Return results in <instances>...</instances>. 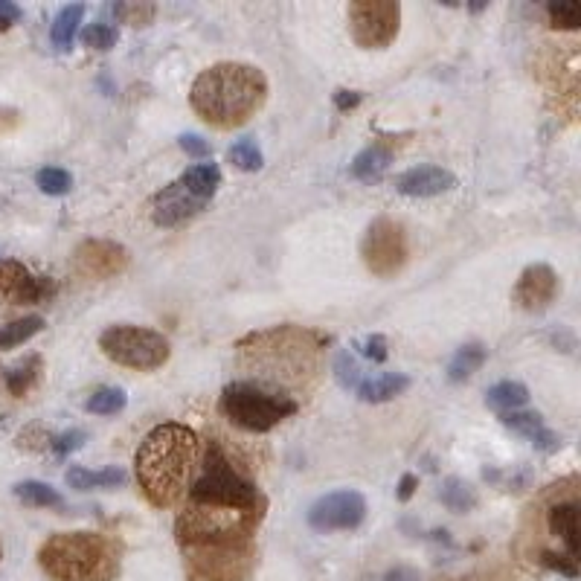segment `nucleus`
Returning a JSON list of instances; mask_svg holds the SVG:
<instances>
[{"label": "nucleus", "mask_w": 581, "mask_h": 581, "mask_svg": "<svg viewBox=\"0 0 581 581\" xmlns=\"http://www.w3.org/2000/svg\"><path fill=\"white\" fill-rule=\"evenodd\" d=\"M198 465H201V442L195 430L175 422L157 425L140 442L134 457L140 491L157 509H169L184 494H189Z\"/></svg>", "instance_id": "nucleus-1"}, {"label": "nucleus", "mask_w": 581, "mask_h": 581, "mask_svg": "<svg viewBox=\"0 0 581 581\" xmlns=\"http://www.w3.org/2000/svg\"><path fill=\"white\" fill-rule=\"evenodd\" d=\"M268 99V79L259 67L242 62H221L207 67L189 91L195 114L213 128H239Z\"/></svg>", "instance_id": "nucleus-2"}, {"label": "nucleus", "mask_w": 581, "mask_h": 581, "mask_svg": "<svg viewBox=\"0 0 581 581\" xmlns=\"http://www.w3.org/2000/svg\"><path fill=\"white\" fill-rule=\"evenodd\" d=\"M38 564L53 581H117L120 550L99 532H59L41 544Z\"/></svg>", "instance_id": "nucleus-3"}, {"label": "nucleus", "mask_w": 581, "mask_h": 581, "mask_svg": "<svg viewBox=\"0 0 581 581\" xmlns=\"http://www.w3.org/2000/svg\"><path fill=\"white\" fill-rule=\"evenodd\" d=\"M265 518V506L233 509L210 503H186L178 515L175 535L184 550H213V547H245Z\"/></svg>", "instance_id": "nucleus-4"}, {"label": "nucleus", "mask_w": 581, "mask_h": 581, "mask_svg": "<svg viewBox=\"0 0 581 581\" xmlns=\"http://www.w3.org/2000/svg\"><path fill=\"white\" fill-rule=\"evenodd\" d=\"M245 343H253V349H245V352H253L259 358V364L265 367L268 381H303V375L317 367V355L323 349V337L314 335V332H306V329H274V332H262V335H250Z\"/></svg>", "instance_id": "nucleus-5"}, {"label": "nucleus", "mask_w": 581, "mask_h": 581, "mask_svg": "<svg viewBox=\"0 0 581 581\" xmlns=\"http://www.w3.org/2000/svg\"><path fill=\"white\" fill-rule=\"evenodd\" d=\"M189 503H210V506H233V509H256L265 506V497L259 489L242 477L227 454L210 445L204 465H198V474L189 486Z\"/></svg>", "instance_id": "nucleus-6"}, {"label": "nucleus", "mask_w": 581, "mask_h": 581, "mask_svg": "<svg viewBox=\"0 0 581 581\" xmlns=\"http://www.w3.org/2000/svg\"><path fill=\"white\" fill-rule=\"evenodd\" d=\"M218 407H221V413L233 425H239L242 430H250V433H268L279 422L291 419L300 410V404L291 396L262 390L259 384H250V381H233V384H227L224 393H221Z\"/></svg>", "instance_id": "nucleus-7"}, {"label": "nucleus", "mask_w": 581, "mask_h": 581, "mask_svg": "<svg viewBox=\"0 0 581 581\" xmlns=\"http://www.w3.org/2000/svg\"><path fill=\"white\" fill-rule=\"evenodd\" d=\"M99 349L105 352L108 361L128 369H140V372L160 369L172 355L169 340L160 332L146 326H128V323L105 329L99 335Z\"/></svg>", "instance_id": "nucleus-8"}, {"label": "nucleus", "mask_w": 581, "mask_h": 581, "mask_svg": "<svg viewBox=\"0 0 581 581\" xmlns=\"http://www.w3.org/2000/svg\"><path fill=\"white\" fill-rule=\"evenodd\" d=\"M349 30L361 50H384L396 41L401 30L398 0H355L346 9Z\"/></svg>", "instance_id": "nucleus-9"}, {"label": "nucleus", "mask_w": 581, "mask_h": 581, "mask_svg": "<svg viewBox=\"0 0 581 581\" xmlns=\"http://www.w3.org/2000/svg\"><path fill=\"white\" fill-rule=\"evenodd\" d=\"M189 581H247L253 573L256 552L245 547H213V550H184Z\"/></svg>", "instance_id": "nucleus-10"}, {"label": "nucleus", "mask_w": 581, "mask_h": 581, "mask_svg": "<svg viewBox=\"0 0 581 581\" xmlns=\"http://www.w3.org/2000/svg\"><path fill=\"white\" fill-rule=\"evenodd\" d=\"M361 256L367 265L369 274L381 276H396L404 262H407V236L404 227L393 221V218H375L364 233L361 242Z\"/></svg>", "instance_id": "nucleus-11"}, {"label": "nucleus", "mask_w": 581, "mask_h": 581, "mask_svg": "<svg viewBox=\"0 0 581 581\" xmlns=\"http://www.w3.org/2000/svg\"><path fill=\"white\" fill-rule=\"evenodd\" d=\"M367 518V500L361 491L343 489L323 494L308 509V526L317 532H349L358 529Z\"/></svg>", "instance_id": "nucleus-12"}, {"label": "nucleus", "mask_w": 581, "mask_h": 581, "mask_svg": "<svg viewBox=\"0 0 581 581\" xmlns=\"http://www.w3.org/2000/svg\"><path fill=\"white\" fill-rule=\"evenodd\" d=\"M0 294L18 306H35L56 297V282L50 276H32L15 259H0Z\"/></svg>", "instance_id": "nucleus-13"}, {"label": "nucleus", "mask_w": 581, "mask_h": 581, "mask_svg": "<svg viewBox=\"0 0 581 581\" xmlns=\"http://www.w3.org/2000/svg\"><path fill=\"white\" fill-rule=\"evenodd\" d=\"M207 204L210 201L192 195L181 181H175V184L163 186L152 198V221L157 227H178V224H184L189 218L204 213Z\"/></svg>", "instance_id": "nucleus-14"}, {"label": "nucleus", "mask_w": 581, "mask_h": 581, "mask_svg": "<svg viewBox=\"0 0 581 581\" xmlns=\"http://www.w3.org/2000/svg\"><path fill=\"white\" fill-rule=\"evenodd\" d=\"M128 268V250L117 242L91 239L76 250V271L88 279H111Z\"/></svg>", "instance_id": "nucleus-15"}, {"label": "nucleus", "mask_w": 581, "mask_h": 581, "mask_svg": "<svg viewBox=\"0 0 581 581\" xmlns=\"http://www.w3.org/2000/svg\"><path fill=\"white\" fill-rule=\"evenodd\" d=\"M555 294H558V274L552 271L550 265L535 262V265H529V268L518 276V285H515V291H512V300H515V306L518 308L529 311V314H535V311L550 308V303L555 300Z\"/></svg>", "instance_id": "nucleus-16"}, {"label": "nucleus", "mask_w": 581, "mask_h": 581, "mask_svg": "<svg viewBox=\"0 0 581 581\" xmlns=\"http://www.w3.org/2000/svg\"><path fill=\"white\" fill-rule=\"evenodd\" d=\"M396 189L407 198H433L457 189V175L442 166H416L398 175Z\"/></svg>", "instance_id": "nucleus-17"}, {"label": "nucleus", "mask_w": 581, "mask_h": 581, "mask_svg": "<svg viewBox=\"0 0 581 581\" xmlns=\"http://www.w3.org/2000/svg\"><path fill=\"white\" fill-rule=\"evenodd\" d=\"M547 526L555 538H561L567 558L579 561V500L570 497V500L552 503L547 512Z\"/></svg>", "instance_id": "nucleus-18"}, {"label": "nucleus", "mask_w": 581, "mask_h": 581, "mask_svg": "<svg viewBox=\"0 0 581 581\" xmlns=\"http://www.w3.org/2000/svg\"><path fill=\"white\" fill-rule=\"evenodd\" d=\"M390 163H393V146L384 143V140H378V143L367 146L364 152L352 160V178H358L364 184H375V181L384 178V172L390 169Z\"/></svg>", "instance_id": "nucleus-19"}, {"label": "nucleus", "mask_w": 581, "mask_h": 581, "mask_svg": "<svg viewBox=\"0 0 581 581\" xmlns=\"http://www.w3.org/2000/svg\"><path fill=\"white\" fill-rule=\"evenodd\" d=\"M407 390H410V378L404 372H381L375 378L361 381V387L355 393L367 404H384V401H393V398L407 393Z\"/></svg>", "instance_id": "nucleus-20"}, {"label": "nucleus", "mask_w": 581, "mask_h": 581, "mask_svg": "<svg viewBox=\"0 0 581 581\" xmlns=\"http://www.w3.org/2000/svg\"><path fill=\"white\" fill-rule=\"evenodd\" d=\"M67 486L76 491H91V489H117V486H125L128 474L123 468L111 465V468H102V471H88V468H79L73 465L67 474H64Z\"/></svg>", "instance_id": "nucleus-21"}, {"label": "nucleus", "mask_w": 581, "mask_h": 581, "mask_svg": "<svg viewBox=\"0 0 581 581\" xmlns=\"http://www.w3.org/2000/svg\"><path fill=\"white\" fill-rule=\"evenodd\" d=\"M85 18V6L82 3H70V6H62L53 27H50V38H53V47L59 53H67L76 41V32H79V24Z\"/></svg>", "instance_id": "nucleus-22"}, {"label": "nucleus", "mask_w": 581, "mask_h": 581, "mask_svg": "<svg viewBox=\"0 0 581 581\" xmlns=\"http://www.w3.org/2000/svg\"><path fill=\"white\" fill-rule=\"evenodd\" d=\"M439 500H442V506H445L448 512H454V515H468V512H474L477 503H480L477 489H474L471 483L459 480V477H448V480L442 483Z\"/></svg>", "instance_id": "nucleus-23"}, {"label": "nucleus", "mask_w": 581, "mask_h": 581, "mask_svg": "<svg viewBox=\"0 0 581 581\" xmlns=\"http://www.w3.org/2000/svg\"><path fill=\"white\" fill-rule=\"evenodd\" d=\"M178 181L192 195H198L204 201H213V195L218 192V186H221V169L215 163H198V166H189Z\"/></svg>", "instance_id": "nucleus-24"}, {"label": "nucleus", "mask_w": 581, "mask_h": 581, "mask_svg": "<svg viewBox=\"0 0 581 581\" xmlns=\"http://www.w3.org/2000/svg\"><path fill=\"white\" fill-rule=\"evenodd\" d=\"M486 358H489V349L483 346V343H465V346H459L457 352H454V358H451V364H448V378L451 381H465V378H471L477 369L486 364Z\"/></svg>", "instance_id": "nucleus-25"}, {"label": "nucleus", "mask_w": 581, "mask_h": 581, "mask_svg": "<svg viewBox=\"0 0 581 581\" xmlns=\"http://www.w3.org/2000/svg\"><path fill=\"white\" fill-rule=\"evenodd\" d=\"M15 497L24 500L27 506H38V509H62L64 497L53 486L38 483V480H24L15 486Z\"/></svg>", "instance_id": "nucleus-26"}, {"label": "nucleus", "mask_w": 581, "mask_h": 581, "mask_svg": "<svg viewBox=\"0 0 581 581\" xmlns=\"http://www.w3.org/2000/svg\"><path fill=\"white\" fill-rule=\"evenodd\" d=\"M526 401H529V390L520 381H500V384L491 387L489 396H486V404L494 410H503V413L520 410Z\"/></svg>", "instance_id": "nucleus-27"}, {"label": "nucleus", "mask_w": 581, "mask_h": 581, "mask_svg": "<svg viewBox=\"0 0 581 581\" xmlns=\"http://www.w3.org/2000/svg\"><path fill=\"white\" fill-rule=\"evenodd\" d=\"M41 329H44V317H38V314L0 326V352H3V349H15V346H21V343H27V340L38 335Z\"/></svg>", "instance_id": "nucleus-28"}, {"label": "nucleus", "mask_w": 581, "mask_h": 581, "mask_svg": "<svg viewBox=\"0 0 581 581\" xmlns=\"http://www.w3.org/2000/svg\"><path fill=\"white\" fill-rule=\"evenodd\" d=\"M125 404H128V396L120 387H99L85 401V410L93 416H114V413H123Z\"/></svg>", "instance_id": "nucleus-29"}, {"label": "nucleus", "mask_w": 581, "mask_h": 581, "mask_svg": "<svg viewBox=\"0 0 581 581\" xmlns=\"http://www.w3.org/2000/svg\"><path fill=\"white\" fill-rule=\"evenodd\" d=\"M227 160H230L239 172H259L262 163H265V157H262V152H259V146H256L253 137L236 140V143L227 149Z\"/></svg>", "instance_id": "nucleus-30"}, {"label": "nucleus", "mask_w": 581, "mask_h": 581, "mask_svg": "<svg viewBox=\"0 0 581 581\" xmlns=\"http://www.w3.org/2000/svg\"><path fill=\"white\" fill-rule=\"evenodd\" d=\"M500 422H503L509 430H515L518 436H526L529 442H532L541 430L547 428V425H544V416L535 413V410H512V413H503Z\"/></svg>", "instance_id": "nucleus-31"}, {"label": "nucleus", "mask_w": 581, "mask_h": 581, "mask_svg": "<svg viewBox=\"0 0 581 581\" xmlns=\"http://www.w3.org/2000/svg\"><path fill=\"white\" fill-rule=\"evenodd\" d=\"M38 369H41V358H38V355L27 358L24 364H18L15 369H9V372H6V387H9V393H12V396H24L32 384H35Z\"/></svg>", "instance_id": "nucleus-32"}, {"label": "nucleus", "mask_w": 581, "mask_h": 581, "mask_svg": "<svg viewBox=\"0 0 581 581\" xmlns=\"http://www.w3.org/2000/svg\"><path fill=\"white\" fill-rule=\"evenodd\" d=\"M552 27L558 30H579L581 27V6L576 0H552L547 3Z\"/></svg>", "instance_id": "nucleus-33"}, {"label": "nucleus", "mask_w": 581, "mask_h": 581, "mask_svg": "<svg viewBox=\"0 0 581 581\" xmlns=\"http://www.w3.org/2000/svg\"><path fill=\"white\" fill-rule=\"evenodd\" d=\"M35 184L44 195H67L73 189V175L62 166H47L35 175Z\"/></svg>", "instance_id": "nucleus-34"}, {"label": "nucleus", "mask_w": 581, "mask_h": 581, "mask_svg": "<svg viewBox=\"0 0 581 581\" xmlns=\"http://www.w3.org/2000/svg\"><path fill=\"white\" fill-rule=\"evenodd\" d=\"M117 38H120L117 30H114L111 24H102V21H99V24H88V27L82 30V44L91 47V50H102V53L111 50V47L117 44Z\"/></svg>", "instance_id": "nucleus-35"}, {"label": "nucleus", "mask_w": 581, "mask_h": 581, "mask_svg": "<svg viewBox=\"0 0 581 581\" xmlns=\"http://www.w3.org/2000/svg\"><path fill=\"white\" fill-rule=\"evenodd\" d=\"M335 378L343 390H358L361 387V381H364L361 378V367H358V361L349 352H340L335 358Z\"/></svg>", "instance_id": "nucleus-36"}, {"label": "nucleus", "mask_w": 581, "mask_h": 581, "mask_svg": "<svg viewBox=\"0 0 581 581\" xmlns=\"http://www.w3.org/2000/svg\"><path fill=\"white\" fill-rule=\"evenodd\" d=\"M85 442V430H67V433H59V436H50V448L56 457H70L73 451H79Z\"/></svg>", "instance_id": "nucleus-37"}, {"label": "nucleus", "mask_w": 581, "mask_h": 581, "mask_svg": "<svg viewBox=\"0 0 581 581\" xmlns=\"http://www.w3.org/2000/svg\"><path fill=\"white\" fill-rule=\"evenodd\" d=\"M541 561L555 570V573H561V576H567V579H576L579 576V561H573V558H567V555H558V552L544 550L541 552Z\"/></svg>", "instance_id": "nucleus-38"}, {"label": "nucleus", "mask_w": 581, "mask_h": 581, "mask_svg": "<svg viewBox=\"0 0 581 581\" xmlns=\"http://www.w3.org/2000/svg\"><path fill=\"white\" fill-rule=\"evenodd\" d=\"M361 355L367 358V361H372V364H384L387 361V337L384 335H369V337H364L361 343Z\"/></svg>", "instance_id": "nucleus-39"}, {"label": "nucleus", "mask_w": 581, "mask_h": 581, "mask_svg": "<svg viewBox=\"0 0 581 581\" xmlns=\"http://www.w3.org/2000/svg\"><path fill=\"white\" fill-rule=\"evenodd\" d=\"M114 15L125 18L134 27H146L152 21L154 6H128V3H120V6H114Z\"/></svg>", "instance_id": "nucleus-40"}, {"label": "nucleus", "mask_w": 581, "mask_h": 581, "mask_svg": "<svg viewBox=\"0 0 581 581\" xmlns=\"http://www.w3.org/2000/svg\"><path fill=\"white\" fill-rule=\"evenodd\" d=\"M178 143H181V149L189 157H198V160L210 157V143L204 137H198V134H184V137H178Z\"/></svg>", "instance_id": "nucleus-41"}, {"label": "nucleus", "mask_w": 581, "mask_h": 581, "mask_svg": "<svg viewBox=\"0 0 581 581\" xmlns=\"http://www.w3.org/2000/svg\"><path fill=\"white\" fill-rule=\"evenodd\" d=\"M532 445H535V451H541V454H555V451L561 448V436H558L555 430L544 428L535 439H532Z\"/></svg>", "instance_id": "nucleus-42"}, {"label": "nucleus", "mask_w": 581, "mask_h": 581, "mask_svg": "<svg viewBox=\"0 0 581 581\" xmlns=\"http://www.w3.org/2000/svg\"><path fill=\"white\" fill-rule=\"evenodd\" d=\"M21 18H24L21 6H15V3H9V0H0V32L12 30Z\"/></svg>", "instance_id": "nucleus-43"}, {"label": "nucleus", "mask_w": 581, "mask_h": 581, "mask_svg": "<svg viewBox=\"0 0 581 581\" xmlns=\"http://www.w3.org/2000/svg\"><path fill=\"white\" fill-rule=\"evenodd\" d=\"M416 489H419V477H416V474H404V477L398 480L396 497L401 500V503H407V500L416 494Z\"/></svg>", "instance_id": "nucleus-44"}, {"label": "nucleus", "mask_w": 581, "mask_h": 581, "mask_svg": "<svg viewBox=\"0 0 581 581\" xmlns=\"http://www.w3.org/2000/svg\"><path fill=\"white\" fill-rule=\"evenodd\" d=\"M335 105H337V111H352V108H358V105H361V93L358 91H337Z\"/></svg>", "instance_id": "nucleus-45"}, {"label": "nucleus", "mask_w": 581, "mask_h": 581, "mask_svg": "<svg viewBox=\"0 0 581 581\" xmlns=\"http://www.w3.org/2000/svg\"><path fill=\"white\" fill-rule=\"evenodd\" d=\"M384 581H419V573L410 570V567H396L384 576Z\"/></svg>", "instance_id": "nucleus-46"}]
</instances>
